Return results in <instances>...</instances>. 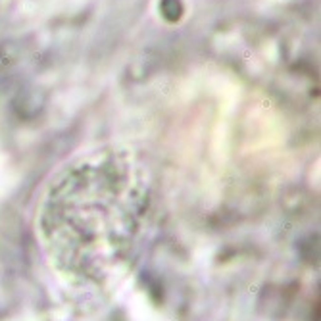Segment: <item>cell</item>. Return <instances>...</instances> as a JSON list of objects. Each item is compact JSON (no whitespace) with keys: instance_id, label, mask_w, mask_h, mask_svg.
Segmentation results:
<instances>
[{"instance_id":"6da1fadb","label":"cell","mask_w":321,"mask_h":321,"mask_svg":"<svg viewBox=\"0 0 321 321\" xmlns=\"http://www.w3.org/2000/svg\"><path fill=\"white\" fill-rule=\"evenodd\" d=\"M148 212L146 169L127 150L102 148L75 158L48 185L37 235L65 287L108 292L137 261Z\"/></svg>"}]
</instances>
